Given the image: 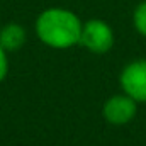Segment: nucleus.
I'll list each match as a JSON object with an SVG mask.
<instances>
[{
    "instance_id": "f257e3e1",
    "label": "nucleus",
    "mask_w": 146,
    "mask_h": 146,
    "mask_svg": "<svg viewBox=\"0 0 146 146\" xmlns=\"http://www.w3.org/2000/svg\"><path fill=\"white\" fill-rule=\"evenodd\" d=\"M82 27L83 24L75 12L60 7L41 12L36 21L37 37L46 46L54 49H66L75 44H80Z\"/></svg>"
},
{
    "instance_id": "f03ea898",
    "label": "nucleus",
    "mask_w": 146,
    "mask_h": 146,
    "mask_svg": "<svg viewBox=\"0 0 146 146\" xmlns=\"http://www.w3.org/2000/svg\"><path fill=\"white\" fill-rule=\"evenodd\" d=\"M80 44L94 54H106L114 46V31L106 21L90 19L82 27Z\"/></svg>"
},
{
    "instance_id": "7ed1b4c3",
    "label": "nucleus",
    "mask_w": 146,
    "mask_h": 146,
    "mask_svg": "<svg viewBox=\"0 0 146 146\" xmlns=\"http://www.w3.org/2000/svg\"><path fill=\"white\" fill-rule=\"evenodd\" d=\"M122 94L134 99L138 104L146 102V58L127 63L119 75Z\"/></svg>"
},
{
    "instance_id": "20e7f679",
    "label": "nucleus",
    "mask_w": 146,
    "mask_h": 146,
    "mask_svg": "<svg viewBox=\"0 0 146 146\" xmlns=\"http://www.w3.org/2000/svg\"><path fill=\"white\" fill-rule=\"evenodd\" d=\"M138 114V102L126 94L109 97L102 106V115L112 126L129 124Z\"/></svg>"
},
{
    "instance_id": "39448f33",
    "label": "nucleus",
    "mask_w": 146,
    "mask_h": 146,
    "mask_svg": "<svg viewBox=\"0 0 146 146\" xmlns=\"http://www.w3.org/2000/svg\"><path fill=\"white\" fill-rule=\"evenodd\" d=\"M24 42H26V29L21 24L12 22L0 29V46L7 53L21 49Z\"/></svg>"
},
{
    "instance_id": "423d86ee",
    "label": "nucleus",
    "mask_w": 146,
    "mask_h": 146,
    "mask_svg": "<svg viewBox=\"0 0 146 146\" xmlns=\"http://www.w3.org/2000/svg\"><path fill=\"white\" fill-rule=\"evenodd\" d=\"M133 24H134V29H136L143 37H146V0L141 2V3L134 9Z\"/></svg>"
},
{
    "instance_id": "0eeeda50",
    "label": "nucleus",
    "mask_w": 146,
    "mask_h": 146,
    "mask_svg": "<svg viewBox=\"0 0 146 146\" xmlns=\"http://www.w3.org/2000/svg\"><path fill=\"white\" fill-rule=\"evenodd\" d=\"M9 73V58H7V51L0 46V82L5 80Z\"/></svg>"
}]
</instances>
